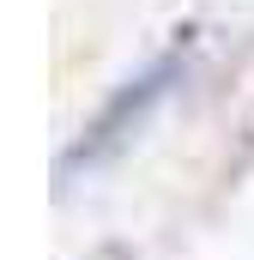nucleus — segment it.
Returning a JSON list of instances; mask_svg holds the SVG:
<instances>
[{
    "instance_id": "f257e3e1",
    "label": "nucleus",
    "mask_w": 254,
    "mask_h": 260,
    "mask_svg": "<svg viewBox=\"0 0 254 260\" xmlns=\"http://www.w3.org/2000/svg\"><path fill=\"white\" fill-rule=\"evenodd\" d=\"M170 79H182V61H176V55H164V61H151V67H145L139 79H127L121 91H115V97L97 109V121L79 133V145H73V157H67V164H79V157H85V164H97L103 151H115L127 133H133L145 115H151V109H157V103H164Z\"/></svg>"
}]
</instances>
